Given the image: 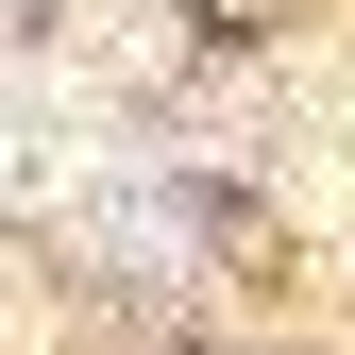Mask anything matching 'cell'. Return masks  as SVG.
<instances>
[{"label": "cell", "mask_w": 355, "mask_h": 355, "mask_svg": "<svg viewBox=\"0 0 355 355\" xmlns=\"http://www.w3.org/2000/svg\"><path fill=\"white\" fill-rule=\"evenodd\" d=\"M0 169H17V136H0Z\"/></svg>", "instance_id": "1"}]
</instances>
